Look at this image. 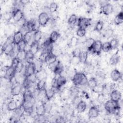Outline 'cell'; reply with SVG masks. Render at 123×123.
I'll return each instance as SVG.
<instances>
[{
  "instance_id": "obj_1",
  "label": "cell",
  "mask_w": 123,
  "mask_h": 123,
  "mask_svg": "<svg viewBox=\"0 0 123 123\" xmlns=\"http://www.w3.org/2000/svg\"><path fill=\"white\" fill-rule=\"evenodd\" d=\"M73 84L75 86L87 85L88 79L86 74L83 72H76L72 79Z\"/></svg>"
},
{
  "instance_id": "obj_2",
  "label": "cell",
  "mask_w": 123,
  "mask_h": 123,
  "mask_svg": "<svg viewBox=\"0 0 123 123\" xmlns=\"http://www.w3.org/2000/svg\"><path fill=\"white\" fill-rule=\"evenodd\" d=\"M119 103L115 102L111 99L108 100L104 103V109L108 113L115 114L120 111V107Z\"/></svg>"
},
{
  "instance_id": "obj_3",
  "label": "cell",
  "mask_w": 123,
  "mask_h": 123,
  "mask_svg": "<svg viewBox=\"0 0 123 123\" xmlns=\"http://www.w3.org/2000/svg\"><path fill=\"white\" fill-rule=\"evenodd\" d=\"M36 72V67L35 62L33 61L28 62H27V65L24 68V75L25 77H27L35 74Z\"/></svg>"
},
{
  "instance_id": "obj_4",
  "label": "cell",
  "mask_w": 123,
  "mask_h": 123,
  "mask_svg": "<svg viewBox=\"0 0 123 123\" xmlns=\"http://www.w3.org/2000/svg\"><path fill=\"white\" fill-rule=\"evenodd\" d=\"M53 73L56 75H59L62 74L64 70V67L62 63L60 61L49 65Z\"/></svg>"
},
{
  "instance_id": "obj_5",
  "label": "cell",
  "mask_w": 123,
  "mask_h": 123,
  "mask_svg": "<svg viewBox=\"0 0 123 123\" xmlns=\"http://www.w3.org/2000/svg\"><path fill=\"white\" fill-rule=\"evenodd\" d=\"M49 20L50 17L47 12H42L38 16V23L40 26H45Z\"/></svg>"
},
{
  "instance_id": "obj_6",
  "label": "cell",
  "mask_w": 123,
  "mask_h": 123,
  "mask_svg": "<svg viewBox=\"0 0 123 123\" xmlns=\"http://www.w3.org/2000/svg\"><path fill=\"white\" fill-rule=\"evenodd\" d=\"M102 43L100 40H95L90 52L96 55H99L102 51Z\"/></svg>"
},
{
  "instance_id": "obj_7",
  "label": "cell",
  "mask_w": 123,
  "mask_h": 123,
  "mask_svg": "<svg viewBox=\"0 0 123 123\" xmlns=\"http://www.w3.org/2000/svg\"><path fill=\"white\" fill-rule=\"evenodd\" d=\"M91 19L84 17H80L78 18L77 24L78 28H83L86 29L89 25H91Z\"/></svg>"
},
{
  "instance_id": "obj_8",
  "label": "cell",
  "mask_w": 123,
  "mask_h": 123,
  "mask_svg": "<svg viewBox=\"0 0 123 123\" xmlns=\"http://www.w3.org/2000/svg\"><path fill=\"white\" fill-rule=\"evenodd\" d=\"M12 16L13 21L15 23H18L24 19V13L20 9L17 8L13 11L12 13Z\"/></svg>"
},
{
  "instance_id": "obj_9",
  "label": "cell",
  "mask_w": 123,
  "mask_h": 123,
  "mask_svg": "<svg viewBox=\"0 0 123 123\" xmlns=\"http://www.w3.org/2000/svg\"><path fill=\"white\" fill-rule=\"evenodd\" d=\"M99 114V110L96 106H92L88 110L87 116L88 118L91 120L98 117Z\"/></svg>"
},
{
  "instance_id": "obj_10",
  "label": "cell",
  "mask_w": 123,
  "mask_h": 123,
  "mask_svg": "<svg viewBox=\"0 0 123 123\" xmlns=\"http://www.w3.org/2000/svg\"><path fill=\"white\" fill-rule=\"evenodd\" d=\"M110 99L117 103H119L122 98L121 93L117 89L112 90L110 93Z\"/></svg>"
},
{
  "instance_id": "obj_11",
  "label": "cell",
  "mask_w": 123,
  "mask_h": 123,
  "mask_svg": "<svg viewBox=\"0 0 123 123\" xmlns=\"http://www.w3.org/2000/svg\"><path fill=\"white\" fill-rule=\"evenodd\" d=\"M47 112V109L45 103L42 102L36 107V113L37 116H44Z\"/></svg>"
},
{
  "instance_id": "obj_12",
  "label": "cell",
  "mask_w": 123,
  "mask_h": 123,
  "mask_svg": "<svg viewBox=\"0 0 123 123\" xmlns=\"http://www.w3.org/2000/svg\"><path fill=\"white\" fill-rule=\"evenodd\" d=\"M101 11L105 15H109L113 11V6L110 3H106L101 6Z\"/></svg>"
},
{
  "instance_id": "obj_13",
  "label": "cell",
  "mask_w": 123,
  "mask_h": 123,
  "mask_svg": "<svg viewBox=\"0 0 123 123\" xmlns=\"http://www.w3.org/2000/svg\"><path fill=\"white\" fill-rule=\"evenodd\" d=\"M57 61V57L53 53L46 54L44 62L48 65H50Z\"/></svg>"
},
{
  "instance_id": "obj_14",
  "label": "cell",
  "mask_w": 123,
  "mask_h": 123,
  "mask_svg": "<svg viewBox=\"0 0 123 123\" xmlns=\"http://www.w3.org/2000/svg\"><path fill=\"white\" fill-rule=\"evenodd\" d=\"M23 86L19 83L14 85L11 89V94L13 97L19 96L22 92Z\"/></svg>"
},
{
  "instance_id": "obj_15",
  "label": "cell",
  "mask_w": 123,
  "mask_h": 123,
  "mask_svg": "<svg viewBox=\"0 0 123 123\" xmlns=\"http://www.w3.org/2000/svg\"><path fill=\"white\" fill-rule=\"evenodd\" d=\"M23 38L24 34L20 30L16 31L12 36L13 43L14 45H17L23 40Z\"/></svg>"
},
{
  "instance_id": "obj_16",
  "label": "cell",
  "mask_w": 123,
  "mask_h": 123,
  "mask_svg": "<svg viewBox=\"0 0 123 123\" xmlns=\"http://www.w3.org/2000/svg\"><path fill=\"white\" fill-rule=\"evenodd\" d=\"M95 41V40L94 38L89 37L86 39L84 42H83V46L86 49V51L87 52L91 51Z\"/></svg>"
},
{
  "instance_id": "obj_17",
  "label": "cell",
  "mask_w": 123,
  "mask_h": 123,
  "mask_svg": "<svg viewBox=\"0 0 123 123\" xmlns=\"http://www.w3.org/2000/svg\"><path fill=\"white\" fill-rule=\"evenodd\" d=\"M122 73L121 72L117 69L113 70L110 74V76L112 81L114 82H117L120 80L122 78Z\"/></svg>"
},
{
  "instance_id": "obj_18",
  "label": "cell",
  "mask_w": 123,
  "mask_h": 123,
  "mask_svg": "<svg viewBox=\"0 0 123 123\" xmlns=\"http://www.w3.org/2000/svg\"><path fill=\"white\" fill-rule=\"evenodd\" d=\"M67 83V79L66 78L61 75H58L57 77V90H59L64 86Z\"/></svg>"
},
{
  "instance_id": "obj_19",
  "label": "cell",
  "mask_w": 123,
  "mask_h": 123,
  "mask_svg": "<svg viewBox=\"0 0 123 123\" xmlns=\"http://www.w3.org/2000/svg\"><path fill=\"white\" fill-rule=\"evenodd\" d=\"M46 78L38 80L36 84L37 89L39 91H44L46 88Z\"/></svg>"
},
{
  "instance_id": "obj_20",
  "label": "cell",
  "mask_w": 123,
  "mask_h": 123,
  "mask_svg": "<svg viewBox=\"0 0 123 123\" xmlns=\"http://www.w3.org/2000/svg\"><path fill=\"white\" fill-rule=\"evenodd\" d=\"M86 107H87V105H86V102L83 100H81L78 103L76 107L77 112L78 113H83L86 111Z\"/></svg>"
},
{
  "instance_id": "obj_21",
  "label": "cell",
  "mask_w": 123,
  "mask_h": 123,
  "mask_svg": "<svg viewBox=\"0 0 123 123\" xmlns=\"http://www.w3.org/2000/svg\"><path fill=\"white\" fill-rule=\"evenodd\" d=\"M45 98L48 100H50L53 98L55 94V89L51 87L50 88H46L44 90Z\"/></svg>"
},
{
  "instance_id": "obj_22",
  "label": "cell",
  "mask_w": 123,
  "mask_h": 123,
  "mask_svg": "<svg viewBox=\"0 0 123 123\" xmlns=\"http://www.w3.org/2000/svg\"><path fill=\"white\" fill-rule=\"evenodd\" d=\"M88 58V52L86 50H81L79 55L80 62L83 64H86L87 62Z\"/></svg>"
},
{
  "instance_id": "obj_23",
  "label": "cell",
  "mask_w": 123,
  "mask_h": 123,
  "mask_svg": "<svg viewBox=\"0 0 123 123\" xmlns=\"http://www.w3.org/2000/svg\"><path fill=\"white\" fill-rule=\"evenodd\" d=\"M120 61V55L118 53V51L117 50L114 53H113L112 56L111 57L110 59V63L112 65H116Z\"/></svg>"
},
{
  "instance_id": "obj_24",
  "label": "cell",
  "mask_w": 123,
  "mask_h": 123,
  "mask_svg": "<svg viewBox=\"0 0 123 123\" xmlns=\"http://www.w3.org/2000/svg\"><path fill=\"white\" fill-rule=\"evenodd\" d=\"M39 49V42L33 41L29 45V50H30L35 55L37 53Z\"/></svg>"
},
{
  "instance_id": "obj_25",
  "label": "cell",
  "mask_w": 123,
  "mask_h": 123,
  "mask_svg": "<svg viewBox=\"0 0 123 123\" xmlns=\"http://www.w3.org/2000/svg\"><path fill=\"white\" fill-rule=\"evenodd\" d=\"M7 110L8 111H14L18 108L17 104L14 100H10L6 105Z\"/></svg>"
},
{
  "instance_id": "obj_26",
  "label": "cell",
  "mask_w": 123,
  "mask_h": 123,
  "mask_svg": "<svg viewBox=\"0 0 123 123\" xmlns=\"http://www.w3.org/2000/svg\"><path fill=\"white\" fill-rule=\"evenodd\" d=\"M26 27L27 31H29L31 32H34L37 30L36 27V23L34 21L30 20L27 21L26 22Z\"/></svg>"
},
{
  "instance_id": "obj_27",
  "label": "cell",
  "mask_w": 123,
  "mask_h": 123,
  "mask_svg": "<svg viewBox=\"0 0 123 123\" xmlns=\"http://www.w3.org/2000/svg\"><path fill=\"white\" fill-rule=\"evenodd\" d=\"M60 37V34L58 32L56 31H53L51 32L49 38L50 42L54 44L55 42L57 41L58 39Z\"/></svg>"
},
{
  "instance_id": "obj_28",
  "label": "cell",
  "mask_w": 123,
  "mask_h": 123,
  "mask_svg": "<svg viewBox=\"0 0 123 123\" xmlns=\"http://www.w3.org/2000/svg\"><path fill=\"white\" fill-rule=\"evenodd\" d=\"M123 22V12H119L115 17L114 19V23L116 25H121Z\"/></svg>"
},
{
  "instance_id": "obj_29",
  "label": "cell",
  "mask_w": 123,
  "mask_h": 123,
  "mask_svg": "<svg viewBox=\"0 0 123 123\" xmlns=\"http://www.w3.org/2000/svg\"><path fill=\"white\" fill-rule=\"evenodd\" d=\"M43 37V33L40 30H37L34 32L33 34V41L39 42L42 39Z\"/></svg>"
},
{
  "instance_id": "obj_30",
  "label": "cell",
  "mask_w": 123,
  "mask_h": 123,
  "mask_svg": "<svg viewBox=\"0 0 123 123\" xmlns=\"http://www.w3.org/2000/svg\"><path fill=\"white\" fill-rule=\"evenodd\" d=\"M98 84V81L95 77H92L88 80V82L87 83V86L88 87L92 89L94 87H95Z\"/></svg>"
},
{
  "instance_id": "obj_31",
  "label": "cell",
  "mask_w": 123,
  "mask_h": 123,
  "mask_svg": "<svg viewBox=\"0 0 123 123\" xmlns=\"http://www.w3.org/2000/svg\"><path fill=\"white\" fill-rule=\"evenodd\" d=\"M77 20V16L74 14H73L69 16L68 19V23L71 26H74L76 24Z\"/></svg>"
},
{
  "instance_id": "obj_32",
  "label": "cell",
  "mask_w": 123,
  "mask_h": 123,
  "mask_svg": "<svg viewBox=\"0 0 123 123\" xmlns=\"http://www.w3.org/2000/svg\"><path fill=\"white\" fill-rule=\"evenodd\" d=\"M104 27V22L101 20L98 21L95 25L94 27V31L98 32L100 33L103 29Z\"/></svg>"
},
{
  "instance_id": "obj_33",
  "label": "cell",
  "mask_w": 123,
  "mask_h": 123,
  "mask_svg": "<svg viewBox=\"0 0 123 123\" xmlns=\"http://www.w3.org/2000/svg\"><path fill=\"white\" fill-rule=\"evenodd\" d=\"M33 34L34 32H31L29 31H27L24 34L23 39L26 42L27 44H28L31 41L32 38H33Z\"/></svg>"
},
{
  "instance_id": "obj_34",
  "label": "cell",
  "mask_w": 123,
  "mask_h": 123,
  "mask_svg": "<svg viewBox=\"0 0 123 123\" xmlns=\"http://www.w3.org/2000/svg\"><path fill=\"white\" fill-rule=\"evenodd\" d=\"M26 50H20L18 51L16 56H15L20 62H23V61L25 60Z\"/></svg>"
},
{
  "instance_id": "obj_35",
  "label": "cell",
  "mask_w": 123,
  "mask_h": 123,
  "mask_svg": "<svg viewBox=\"0 0 123 123\" xmlns=\"http://www.w3.org/2000/svg\"><path fill=\"white\" fill-rule=\"evenodd\" d=\"M35 58V54L30 50H27L26 51V56H25V61L27 62L32 61V60Z\"/></svg>"
},
{
  "instance_id": "obj_36",
  "label": "cell",
  "mask_w": 123,
  "mask_h": 123,
  "mask_svg": "<svg viewBox=\"0 0 123 123\" xmlns=\"http://www.w3.org/2000/svg\"><path fill=\"white\" fill-rule=\"evenodd\" d=\"M111 50H112V49L109 41H107L104 42V43H102V50H103L105 52H108Z\"/></svg>"
},
{
  "instance_id": "obj_37",
  "label": "cell",
  "mask_w": 123,
  "mask_h": 123,
  "mask_svg": "<svg viewBox=\"0 0 123 123\" xmlns=\"http://www.w3.org/2000/svg\"><path fill=\"white\" fill-rule=\"evenodd\" d=\"M58 9V5L55 2H52L49 6V11L51 13H54L57 12Z\"/></svg>"
},
{
  "instance_id": "obj_38",
  "label": "cell",
  "mask_w": 123,
  "mask_h": 123,
  "mask_svg": "<svg viewBox=\"0 0 123 123\" xmlns=\"http://www.w3.org/2000/svg\"><path fill=\"white\" fill-rule=\"evenodd\" d=\"M94 67L90 63H87V64L85 66L84 69V73L86 74H91L94 71Z\"/></svg>"
},
{
  "instance_id": "obj_39",
  "label": "cell",
  "mask_w": 123,
  "mask_h": 123,
  "mask_svg": "<svg viewBox=\"0 0 123 123\" xmlns=\"http://www.w3.org/2000/svg\"><path fill=\"white\" fill-rule=\"evenodd\" d=\"M28 44L23 39L21 42H20L17 45V47L18 49V51L20 50H25V49L26 46H27Z\"/></svg>"
},
{
  "instance_id": "obj_40",
  "label": "cell",
  "mask_w": 123,
  "mask_h": 123,
  "mask_svg": "<svg viewBox=\"0 0 123 123\" xmlns=\"http://www.w3.org/2000/svg\"><path fill=\"white\" fill-rule=\"evenodd\" d=\"M76 35L80 37H83L86 34V29L83 28H78L76 32Z\"/></svg>"
},
{
  "instance_id": "obj_41",
  "label": "cell",
  "mask_w": 123,
  "mask_h": 123,
  "mask_svg": "<svg viewBox=\"0 0 123 123\" xmlns=\"http://www.w3.org/2000/svg\"><path fill=\"white\" fill-rule=\"evenodd\" d=\"M109 42L111 47L112 50L117 49L118 45L119 44V41L117 38H112L110 40V41H109Z\"/></svg>"
},
{
  "instance_id": "obj_42",
  "label": "cell",
  "mask_w": 123,
  "mask_h": 123,
  "mask_svg": "<svg viewBox=\"0 0 123 123\" xmlns=\"http://www.w3.org/2000/svg\"><path fill=\"white\" fill-rule=\"evenodd\" d=\"M96 78L98 81L100 79V80L102 81L103 80H104L105 78V74L101 71H98V72H97V73L96 74Z\"/></svg>"
},
{
  "instance_id": "obj_43",
  "label": "cell",
  "mask_w": 123,
  "mask_h": 123,
  "mask_svg": "<svg viewBox=\"0 0 123 123\" xmlns=\"http://www.w3.org/2000/svg\"><path fill=\"white\" fill-rule=\"evenodd\" d=\"M113 30L111 28H108L106 30L104 33V37L106 38H110L113 34Z\"/></svg>"
},
{
  "instance_id": "obj_44",
  "label": "cell",
  "mask_w": 123,
  "mask_h": 123,
  "mask_svg": "<svg viewBox=\"0 0 123 123\" xmlns=\"http://www.w3.org/2000/svg\"><path fill=\"white\" fill-rule=\"evenodd\" d=\"M78 42H79L78 38L75 37H73L70 41L69 45L71 47H74L77 45Z\"/></svg>"
},
{
  "instance_id": "obj_45",
  "label": "cell",
  "mask_w": 123,
  "mask_h": 123,
  "mask_svg": "<svg viewBox=\"0 0 123 123\" xmlns=\"http://www.w3.org/2000/svg\"><path fill=\"white\" fill-rule=\"evenodd\" d=\"M20 62V61L16 57H14L12 58V62H11V66L15 70L17 66L18 65V64H19V63Z\"/></svg>"
},
{
  "instance_id": "obj_46",
  "label": "cell",
  "mask_w": 123,
  "mask_h": 123,
  "mask_svg": "<svg viewBox=\"0 0 123 123\" xmlns=\"http://www.w3.org/2000/svg\"><path fill=\"white\" fill-rule=\"evenodd\" d=\"M51 86L52 88L57 90V77H54L52 78L51 82Z\"/></svg>"
},
{
  "instance_id": "obj_47",
  "label": "cell",
  "mask_w": 123,
  "mask_h": 123,
  "mask_svg": "<svg viewBox=\"0 0 123 123\" xmlns=\"http://www.w3.org/2000/svg\"><path fill=\"white\" fill-rule=\"evenodd\" d=\"M81 49L79 48H76L74 49L73 52H72V55L73 57H79V55L80 54V52L81 51Z\"/></svg>"
},
{
  "instance_id": "obj_48",
  "label": "cell",
  "mask_w": 123,
  "mask_h": 123,
  "mask_svg": "<svg viewBox=\"0 0 123 123\" xmlns=\"http://www.w3.org/2000/svg\"><path fill=\"white\" fill-rule=\"evenodd\" d=\"M20 1L21 2V3L22 4H25L29 2V1H28V0H21Z\"/></svg>"
}]
</instances>
